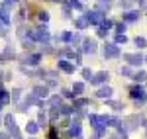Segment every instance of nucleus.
Instances as JSON below:
<instances>
[{"instance_id":"obj_1","label":"nucleus","mask_w":147,"mask_h":139,"mask_svg":"<svg viewBox=\"0 0 147 139\" xmlns=\"http://www.w3.org/2000/svg\"><path fill=\"white\" fill-rule=\"evenodd\" d=\"M84 16H86L88 24H98V26H100V24L104 22V14H102V12H98V10H88Z\"/></svg>"},{"instance_id":"obj_2","label":"nucleus","mask_w":147,"mask_h":139,"mask_svg":"<svg viewBox=\"0 0 147 139\" xmlns=\"http://www.w3.org/2000/svg\"><path fill=\"white\" fill-rule=\"evenodd\" d=\"M104 57L106 59L120 57V49H118V45H116V43H106V47H104Z\"/></svg>"},{"instance_id":"obj_3","label":"nucleus","mask_w":147,"mask_h":139,"mask_svg":"<svg viewBox=\"0 0 147 139\" xmlns=\"http://www.w3.org/2000/svg\"><path fill=\"white\" fill-rule=\"evenodd\" d=\"M129 96L134 98V100H143V98H147V94H145V90L141 88V86H131L129 88Z\"/></svg>"},{"instance_id":"obj_4","label":"nucleus","mask_w":147,"mask_h":139,"mask_svg":"<svg viewBox=\"0 0 147 139\" xmlns=\"http://www.w3.org/2000/svg\"><path fill=\"white\" fill-rule=\"evenodd\" d=\"M125 61H127V65H131V67H139V65L143 63V57H141V55H136V53H127V55H125Z\"/></svg>"},{"instance_id":"obj_5","label":"nucleus","mask_w":147,"mask_h":139,"mask_svg":"<svg viewBox=\"0 0 147 139\" xmlns=\"http://www.w3.org/2000/svg\"><path fill=\"white\" fill-rule=\"evenodd\" d=\"M137 122H139V116H129L127 120H125V126H124L125 131H134V129H137V126H139Z\"/></svg>"},{"instance_id":"obj_6","label":"nucleus","mask_w":147,"mask_h":139,"mask_svg":"<svg viewBox=\"0 0 147 139\" xmlns=\"http://www.w3.org/2000/svg\"><path fill=\"white\" fill-rule=\"evenodd\" d=\"M82 51L84 53H94L96 51V39H84L82 41Z\"/></svg>"},{"instance_id":"obj_7","label":"nucleus","mask_w":147,"mask_h":139,"mask_svg":"<svg viewBox=\"0 0 147 139\" xmlns=\"http://www.w3.org/2000/svg\"><path fill=\"white\" fill-rule=\"evenodd\" d=\"M69 137H80V122H73L71 129H69Z\"/></svg>"},{"instance_id":"obj_8","label":"nucleus","mask_w":147,"mask_h":139,"mask_svg":"<svg viewBox=\"0 0 147 139\" xmlns=\"http://www.w3.org/2000/svg\"><path fill=\"white\" fill-rule=\"evenodd\" d=\"M57 65H59V69H63L65 73H75V67H73L69 61H65V59H59V61H57Z\"/></svg>"},{"instance_id":"obj_9","label":"nucleus","mask_w":147,"mask_h":139,"mask_svg":"<svg viewBox=\"0 0 147 139\" xmlns=\"http://www.w3.org/2000/svg\"><path fill=\"white\" fill-rule=\"evenodd\" d=\"M112 88H110V86H100V88H98V92H96V96H98V98H110V96H112Z\"/></svg>"},{"instance_id":"obj_10","label":"nucleus","mask_w":147,"mask_h":139,"mask_svg":"<svg viewBox=\"0 0 147 139\" xmlns=\"http://www.w3.org/2000/svg\"><path fill=\"white\" fill-rule=\"evenodd\" d=\"M47 94H49V88H47V86H35L34 88V96L35 98H45Z\"/></svg>"},{"instance_id":"obj_11","label":"nucleus","mask_w":147,"mask_h":139,"mask_svg":"<svg viewBox=\"0 0 147 139\" xmlns=\"http://www.w3.org/2000/svg\"><path fill=\"white\" fill-rule=\"evenodd\" d=\"M108 79H110V75H108L106 71H102V73H98V75L92 79V84H100V82H106Z\"/></svg>"},{"instance_id":"obj_12","label":"nucleus","mask_w":147,"mask_h":139,"mask_svg":"<svg viewBox=\"0 0 147 139\" xmlns=\"http://www.w3.org/2000/svg\"><path fill=\"white\" fill-rule=\"evenodd\" d=\"M137 18H139V10H127L124 14V20H125V22H136Z\"/></svg>"},{"instance_id":"obj_13","label":"nucleus","mask_w":147,"mask_h":139,"mask_svg":"<svg viewBox=\"0 0 147 139\" xmlns=\"http://www.w3.org/2000/svg\"><path fill=\"white\" fill-rule=\"evenodd\" d=\"M75 26H77V30H84L86 26H88V20H86V16H80L75 20Z\"/></svg>"},{"instance_id":"obj_14","label":"nucleus","mask_w":147,"mask_h":139,"mask_svg":"<svg viewBox=\"0 0 147 139\" xmlns=\"http://www.w3.org/2000/svg\"><path fill=\"white\" fill-rule=\"evenodd\" d=\"M35 102H37V98H35L34 94H30V96H28V98H26V102H24V104H22V108H20V110H26V108H28V106L35 104Z\"/></svg>"},{"instance_id":"obj_15","label":"nucleus","mask_w":147,"mask_h":139,"mask_svg":"<svg viewBox=\"0 0 147 139\" xmlns=\"http://www.w3.org/2000/svg\"><path fill=\"white\" fill-rule=\"evenodd\" d=\"M134 81H136V82H145L147 81V73H145V71L136 73V75H134Z\"/></svg>"},{"instance_id":"obj_16","label":"nucleus","mask_w":147,"mask_h":139,"mask_svg":"<svg viewBox=\"0 0 147 139\" xmlns=\"http://www.w3.org/2000/svg\"><path fill=\"white\" fill-rule=\"evenodd\" d=\"M82 90H84V84H82V82H75V84H73V94H75V96L82 94Z\"/></svg>"},{"instance_id":"obj_17","label":"nucleus","mask_w":147,"mask_h":139,"mask_svg":"<svg viewBox=\"0 0 147 139\" xmlns=\"http://www.w3.org/2000/svg\"><path fill=\"white\" fill-rule=\"evenodd\" d=\"M39 59H41V55H39V53H34V55H30V57H28L26 63H28V65H37V63H39Z\"/></svg>"},{"instance_id":"obj_18","label":"nucleus","mask_w":147,"mask_h":139,"mask_svg":"<svg viewBox=\"0 0 147 139\" xmlns=\"http://www.w3.org/2000/svg\"><path fill=\"white\" fill-rule=\"evenodd\" d=\"M108 106H110V108H114L116 112H120V110H124V108H125L124 102H114V100H108Z\"/></svg>"},{"instance_id":"obj_19","label":"nucleus","mask_w":147,"mask_h":139,"mask_svg":"<svg viewBox=\"0 0 147 139\" xmlns=\"http://www.w3.org/2000/svg\"><path fill=\"white\" fill-rule=\"evenodd\" d=\"M49 106L51 108H57V106L61 108V96H51L49 98Z\"/></svg>"},{"instance_id":"obj_20","label":"nucleus","mask_w":147,"mask_h":139,"mask_svg":"<svg viewBox=\"0 0 147 139\" xmlns=\"http://www.w3.org/2000/svg\"><path fill=\"white\" fill-rule=\"evenodd\" d=\"M4 124H6V128L16 126V120H14V116H12V114H6V118H4Z\"/></svg>"},{"instance_id":"obj_21","label":"nucleus","mask_w":147,"mask_h":139,"mask_svg":"<svg viewBox=\"0 0 147 139\" xmlns=\"http://www.w3.org/2000/svg\"><path fill=\"white\" fill-rule=\"evenodd\" d=\"M37 129H39V126H37V124H34V122L26 126V131H28V133H32V135H34V133H37Z\"/></svg>"},{"instance_id":"obj_22","label":"nucleus","mask_w":147,"mask_h":139,"mask_svg":"<svg viewBox=\"0 0 147 139\" xmlns=\"http://www.w3.org/2000/svg\"><path fill=\"white\" fill-rule=\"evenodd\" d=\"M86 104H88V100H86V98H79V100L75 102V106H73V108H75V110H80L82 106H86Z\"/></svg>"},{"instance_id":"obj_23","label":"nucleus","mask_w":147,"mask_h":139,"mask_svg":"<svg viewBox=\"0 0 147 139\" xmlns=\"http://www.w3.org/2000/svg\"><path fill=\"white\" fill-rule=\"evenodd\" d=\"M82 77H84V81H90V82H92V79H94V75H92L90 69H82Z\"/></svg>"},{"instance_id":"obj_24","label":"nucleus","mask_w":147,"mask_h":139,"mask_svg":"<svg viewBox=\"0 0 147 139\" xmlns=\"http://www.w3.org/2000/svg\"><path fill=\"white\" fill-rule=\"evenodd\" d=\"M134 43H136V45L139 47V49H143V47H147V41L143 39V37H136V39H134Z\"/></svg>"},{"instance_id":"obj_25","label":"nucleus","mask_w":147,"mask_h":139,"mask_svg":"<svg viewBox=\"0 0 147 139\" xmlns=\"http://www.w3.org/2000/svg\"><path fill=\"white\" fill-rule=\"evenodd\" d=\"M120 75H124V77H129V79H134V75H131V69H129V67H122V69H120Z\"/></svg>"},{"instance_id":"obj_26","label":"nucleus","mask_w":147,"mask_h":139,"mask_svg":"<svg viewBox=\"0 0 147 139\" xmlns=\"http://www.w3.org/2000/svg\"><path fill=\"white\" fill-rule=\"evenodd\" d=\"M67 4L71 6V8H77V10H80V8H82V4H80L79 0H69Z\"/></svg>"},{"instance_id":"obj_27","label":"nucleus","mask_w":147,"mask_h":139,"mask_svg":"<svg viewBox=\"0 0 147 139\" xmlns=\"http://www.w3.org/2000/svg\"><path fill=\"white\" fill-rule=\"evenodd\" d=\"M6 102H8V92L0 90V104H6Z\"/></svg>"},{"instance_id":"obj_28","label":"nucleus","mask_w":147,"mask_h":139,"mask_svg":"<svg viewBox=\"0 0 147 139\" xmlns=\"http://www.w3.org/2000/svg\"><path fill=\"white\" fill-rule=\"evenodd\" d=\"M73 110H75V108H71V106H61V114H63V116H69Z\"/></svg>"},{"instance_id":"obj_29","label":"nucleus","mask_w":147,"mask_h":139,"mask_svg":"<svg viewBox=\"0 0 147 139\" xmlns=\"http://www.w3.org/2000/svg\"><path fill=\"white\" fill-rule=\"evenodd\" d=\"M61 39L63 41H73V34L71 32H65V34H61Z\"/></svg>"},{"instance_id":"obj_30","label":"nucleus","mask_w":147,"mask_h":139,"mask_svg":"<svg viewBox=\"0 0 147 139\" xmlns=\"http://www.w3.org/2000/svg\"><path fill=\"white\" fill-rule=\"evenodd\" d=\"M100 28H102V30H106V32H108V30L112 28V22H110V20H104V22L100 24Z\"/></svg>"},{"instance_id":"obj_31","label":"nucleus","mask_w":147,"mask_h":139,"mask_svg":"<svg viewBox=\"0 0 147 139\" xmlns=\"http://www.w3.org/2000/svg\"><path fill=\"white\" fill-rule=\"evenodd\" d=\"M110 8V2H98V12L100 10H108Z\"/></svg>"},{"instance_id":"obj_32","label":"nucleus","mask_w":147,"mask_h":139,"mask_svg":"<svg viewBox=\"0 0 147 139\" xmlns=\"http://www.w3.org/2000/svg\"><path fill=\"white\" fill-rule=\"evenodd\" d=\"M125 41H127V37H125L124 34H122V35H116V45H118V43H125Z\"/></svg>"},{"instance_id":"obj_33","label":"nucleus","mask_w":147,"mask_h":139,"mask_svg":"<svg viewBox=\"0 0 147 139\" xmlns=\"http://www.w3.org/2000/svg\"><path fill=\"white\" fill-rule=\"evenodd\" d=\"M116 32H118V35H122L125 32V24H118L116 26Z\"/></svg>"},{"instance_id":"obj_34","label":"nucleus","mask_w":147,"mask_h":139,"mask_svg":"<svg viewBox=\"0 0 147 139\" xmlns=\"http://www.w3.org/2000/svg\"><path fill=\"white\" fill-rule=\"evenodd\" d=\"M37 124H39V126H45V124H47V116L43 114V112L39 114V122H37Z\"/></svg>"},{"instance_id":"obj_35","label":"nucleus","mask_w":147,"mask_h":139,"mask_svg":"<svg viewBox=\"0 0 147 139\" xmlns=\"http://www.w3.org/2000/svg\"><path fill=\"white\" fill-rule=\"evenodd\" d=\"M39 20H41V22L45 24L47 20H49V14H47V12H39Z\"/></svg>"},{"instance_id":"obj_36","label":"nucleus","mask_w":147,"mask_h":139,"mask_svg":"<svg viewBox=\"0 0 147 139\" xmlns=\"http://www.w3.org/2000/svg\"><path fill=\"white\" fill-rule=\"evenodd\" d=\"M59 114H61V110L53 108V110H51V120H57V118H59Z\"/></svg>"},{"instance_id":"obj_37","label":"nucleus","mask_w":147,"mask_h":139,"mask_svg":"<svg viewBox=\"0 0 147 139\" xmlns=\"http://www.w3.org/2000/svg\"><path fill=\"white\" fill-rule=\"evenodd\" d=\"M22 90H12V98H14V100H18V98H20V96H22Z\"/></svg>"},{"instance_id":"obj_38","label":"nucleus","mask_w":147,"mask_h":139,"mask_svg":"<svg viewBox=\"0 0 147 139\" xmlns=\"http://www.w3.org/2000/svg\"><path fill=\"white\" fill-rule=\"evenodd\" d=\"M4 34H6V24L0 20V35H4Z\"/></svg>"},{"instance_id":"obj_39","label":"nucleus","mask_w":147,"mask_h":139,"mask_svg":"<svg viewBox=\"0 0 147 139\" xmlns=\"http://www.w3.org/2000/svg\"><path fill=\"white\" fill-rule=\"evenodd\" d=\"M63 96H65V98H73L75 94H73V90H63Z\"/></svg>"},{"instance_id":"obj_40","label":"nucleus","mask_w":147,"mask_h":139,"mask_svg":"<svg viewBox=\"0 0 147 139\" xmlns=\"http://www.w3.org/2000/svg\"><path fill=\"white\" fill-rule=\"evenodd\" d=\"M106 35H108V32H106V30H98V37H106Z\"/></svg>"},{"instance_id":"obj_41","label":"nucleus","mask_w":147,"mask_h":139,"mask_svg":"<svg viewBox=\"0 0 147 139\" xmlns=\"http://www.w3.org/2000/svg\"><path fill=\"white\" fill-rule=\"evenodd\" d=\"M129 2H131V0H122V2H120V6H122V8H127V6H129Z\"/></svg>"},{"instance_id":"obj_42","label":"nucleus","mask_w":147,"mask_h":139,"mask_svg":"<svg viewBox=\"0 0 147 139\" xmlns=\"http://www.w3.org/2000/svg\"><path fill=\"white\" fill-rule=\"evenodd\" d=\"M49 139H57V131H55V129H53V131L49 133Z\"/></svg>"},{"instance_id":"obj_43","label":"nucleus","mask_w":147,"mask_h":139,"mask_svg":"<svg viewBox=\"0 0 147 139\" xmlns=\"http://www.w3.org/2000/svg\"><path fill=\"white\" fill-rule=\"evenodd\" d=\"M141 6H143V8H147V0H141Z\"/></svg>"},{"instance_id":"obj_44","label":"nucleus","mask_w":147,"mask_h":139,"mask_svg":"<svg viewBox=\"0 0 147 139\" xmlns=\"http://www.w3.org/2000/svg\"><path fill=\"white\" fill-rule=\"evenodd\" d=\"M110 139H122V137H120V135H112Z\"/></svg>"},{"instance_id":"obj_45","label":"nucleus","mask_w":147,"mask_h":139,"mask_svg":"<svg viewBox=\"0 0 147 139\" xmlns=\"http://www.w3.org/2000/svg\"><path fill=\"white\" fill-rule=\"evenodd\" d=\"M98 137H100V135H98V133H96V135H92V139H98Z\"/></svg>"},{"instance_id":"obj_46","label":"nucleus","mask_w":147,"mask_h":139,"mask_svg":"<svg viewBox=\"0 0 147 139\" xmlns=\"http://www.w3.org/2000/svg\"><path fill=\"white\" fill-rule=\"evenodd\" d=\"M2 14H4V12H2V8H0V20H2Z\"/></svg>"},{"instance_id":"obj_47","label":"nucleus","mask_w":147,"mask_h":139,"mask_svg":"<svg viewBox=\"0 0 147 139\" xmlns=\"http://www.w3.org/2000/svg\"><path fill=\"white\" fill-rule=\"evenodd\" d=\"M98 2H110V0H98Z\"/></svg>"},{"instance_id":"obj_48","label":"nucleus","mask_w":147,"mask_h":139,"mask_svg":"<svg viewBox=\"0 0 147 139\" xmlns=\"http://www.w3.org/2000/svg\"><path fill=\"white\" fill-rule=\"evenodd\" d=\"M8 2H10V4H12V2H18V0H8Z\"/></svg>"},{"instance_id":"obj_49","label":"nucleus","mask_w":147,"mask_h":139,"mask_svg":"<svg viewBox=\"0 0 147 139\" xmlns=\"http://www.w3.org/2000/svg\"><path fill=\"white\" fill-rule=\"evenodd\" d=\"M137 2H141V0H137Z\"/></svg>"},{"instance_id":"obj_50","label":"nucleus","mask_w":147,"mask_h":139,"mask_svg":"<svg viewBox=\"0 0 147 139\" xmlns=\"http://www.w3.org/2000/svg\"><path fill=\"white\" fill-rule=\"evenodd\" d=\"M79 139H82V137H79Z\"/></svg>"}]
</instances>
